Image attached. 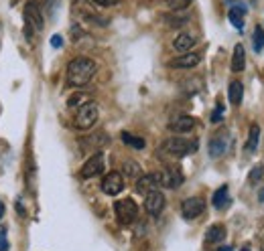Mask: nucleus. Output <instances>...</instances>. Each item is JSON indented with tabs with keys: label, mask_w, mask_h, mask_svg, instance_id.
Wrapping results in <instances>:
<instances>
[{
	"label": "nucleus",
	"mask_w": 264,
	"mask_h": 251,
	"mask_svg": "<svg viewBox=\"0 0 264 251\" xmlns=\"http://www.w3.org/2000/svg\"><path fill=\"white\" fill-rule=\"evenodd\" d=\"M98 71V65L94 59L87 57H75L67 65V83L71 87H83L87 85Z\"/></svg>",
	"instance_id": "nucleus-1"
},
{
	"label": "nucleus",
	"mask_w": 264,
	"mask_h": 251,
	"mask_svg": "<svg viewBox=\"0 0 264 251\" xmlns=\"http://www.w3.org/2000/svg\"><path fill=\"white\" fill-rule=\"evenodd\" d=\"M98 117H100V107H98V103H96V101H87V103H83L81 107H77V113H75L73 123H75L77 130H83V132H85V130L94 128L96 121H98Z\"/></svg>",
	"instance_id": "nucleus-2"
},
{
	"label": "nucleus",
	"mask_w": 264,
	"mask_h": 251,
	"mask_svg": "<svg viewBox=\"0 0 264 251\" xmlns=\"http://www.w3.org/2000/svg\"><path fill=\"white\" fill-rule=\"evenodd\" d=\"M163 150L175 158H181V156H187V154H193L197 150V140H187V138H181V136H173L169 140L163 142Z\"/></svg>",
	"instance_id": "nucleus-3"
},
{
	"label": "nucleus",
	"mask_w": 264,
	"mask_h": 251,
	"mask_svg": "<svg viewBox=\"0 0 264 251\" xmlns=\"http://www.w3.org/2000/svg\"><path fill=\"white\" fill-rule=\"evenodd\" d=\"M114 211H116V219L120 225H130L135 223L139 217V205L132 199H120L114 203Z\"/></svg>",
	"instance_id": "nucleus-4"
},
{
	"label": "nucleus",
	"mask_w": 264,
	"mask_h": 251,
	"mask_svg": "<svg viewBox=\"0 0 264 251\" xmlns=\"http://www.w3.org/2000/svg\"><path fill=\"white\" fill-rule=\"evenodd\" d=\"M104 168H106V156H104V152H96V154H92V156L83 162V166H81V170H79V178L87 180V178L100 176V174L104 172Z\"/></svg>",
	"instance_id": "nucleus-5"
},
{
	"label": "nucleus",
	"mask_w": 264,
	"mask_h": 251,
	"mask_svg": "<svg viewBox=\"0 0 264 251\" xmlns=\"http://www.w3.org/2000/svg\"><path fill=\"white\" fill-rule=\"evenodd\" d=\"M73 11H75L77 17H81L83 21H87V23H92V25H98V27L108 25V21L102 19V17L92 9L90 0H75V3H73Z\"/></svg>",
	"instance_id": "nucleus-6"
},
{
	"label": "nucleus",
	"mask_w": 264,
	"mask_h": 251,
	"mask_svg": "<svg viewBox=\"0 0 264 251\" xmlns=\"http://www.w3.org/2000/svg\"><path fill=\"white\" fill-rule=\"evenodd\" d=\"M25 25L33 27L37 33L43 29L45 21H43V13H41V7L37 5V0H27L25 5Z\"/></svg>",
	"instance_id": "nucleus-7"
},
{
	"label": "nucleus",
	"mask_w": 264,
	"mask_h": 251,
	"mask_svg": "<svg viewBox=\"0 0 264 251\" xmlns=\"http://www.w3.org/2000/svg\"><path fill=\"white\" fill-rule=\"evenodd\" d=\"M124 184H126L124 174L112 170V172H108V174L104 176V180H102V191H104L106 195L114 197V195H120V193L124 191Z\"/></svg>",
	"instance_id": "nucleus-8"
},
{
	"label": "nucleus",
	"mask_w": 264,
	"mask_h": 251,
	"mask_svg": "<svg viewBox=\"0 0 264 251\" xmlns=\"http://www.w3.org/2000/svg\"><path fill=\"white\" fill-rule=\"evenodd\" d=\"M205 211V201L201 197H189L181 203V215L185 219H197Z\"/></svg>",
	"instance_id": "nucleus-9"
},
{
	"label": "nucleus",
	"mask_w": 264,
	"mask_h": 251,
	"mask_svg": "<svg viewBox=\"0 0 264 251\" xmlns=\"http://www.w3.org/2000/svg\"><path fill=\"white\" fill-rule=\"evenodd\" d=\"M161 186H163V184H161V172L143 174V176L137 180V184H135V189H137L139 195H149L151 191H157V189H161Z\"/></svg>",
	"instance_id": "nucleus-10"
},
{
	"label": "nucleus",
	"mask_w": 264,
	"mask_h": 251,
	"mask_svg": "<svg viewBox=\"0 0 264 251\" xmlns=\"http://www.w3.org/2000/svg\"><path fill=\"white\" fill-rule=\"evenodd\" d=\"M145 209L149 215L153 217H159L161 211L165 209V195L157 189V191H151L149 195H145Z\"/></svg>",
	"instance_id": "nucleus-11"
},
{
	"label": "nucleus",
	"mask_w": 264,
	"mask_h": 251,
	"mask_svg": "<svg viewBox=\"0 0 264 251\" xmlns=\"http://www.w3.org/2000/svg\"><path fill=\"white\" fill-rule=\"evenodd\" d=\"M195 123H197L195 117L181 113V115H175V117L169 121V130L175 132V134H187V132H191V130L195 128Z\"/></svg>",
	"instance_id": "nucleus-12"
},
{
	"label": "nucleus",
	"mask_w": 264,
	"mask_h": 251,
	"mask_svg": "<svg viewBox=\"0 0 264 251\" xmlns=\"http://www.w3.org/2000/svg\"><path fill=\"white\" fill-rule=\"evenodd\" d=\"M199 63H201V55L189 51V53H183V55L171 59V61H169V67H173V69H193V67H197Z\"/></svg>",
	"instance_id": "nucleus-13"
},
{
	"label": "nucleus",
	"mask_w": 264,
	"mask_h": 251,
	"mask_svg": "<svg viewBox=\"0 0 264 251\" xmlns=\"http://www.w3.org/2000/svg\"><path fill=\"white\" fill-rule=\"evenodd\" d=\"M159 172H161V184H163V186H167V189H177V186H181L183 174H181L179 168L167 166V168H163V170H159Z\"/></svg>",
	"instance_id": "nucleus-14"
},
{
	"label": "nucleus",
	"mask_w": 264,
	"mask_h": 251,
	"mask_svg": "<svg viewBox=\"0 0 264 251\" xmlns=\"http://www.w3.org/2000/svg\"><path fill=\"white\" fill-rule=\"evenodd\" d=\"M228 3L232 5L230 13H228V19H230V23H232V25H234L238 31H244V15L248 13L246 5H242V3H234V0H228Z\"/></svg>",
	"instance_id": "nucleus-15"
},
{
	"label": "nucleus",
	"mask_w": 264,
	"mask_h": 251,
	"mask_svg": "<svg viewBox=\"0 0 264 251\" xmlns=\"http://www.w3.org/2000/svg\"><path fill=\"white\" fill-rule=\"evenodd\" d=\"M195 43H197V37L193 33H179L173 41V47L179 53H189V49H193Z\"/></svg>",
	"instance_id": "nucleus-16"
},
{
	"label": "nucleus",
	"mask_w": 264,
	"mask_h": 251,
	"mask_svg": "<svg viewBox=\"0 0 264 251\" xmlns=\"http://www.w3.org/2000/svg\"><path fill=\"white\" fill-rule=\"evenodd\" d=\"M122 174H124V178H130V180L137 182L143 176V168H141V164L137 160H126L122 164Z\"/></svg>",
	"instance_id": "nucleus-17"
},
{
	"label": "nucleus",
	"mask_w": 264,
	"mask_h": 251,
	"mask_svg": "<svg viewBox=\"0 0 264 251\" xmlns=\"http://www.w3.org/2000/svg\"><path fill=\"white\" fill-rule=\"evenodd\" d=\"M246 67V49L242 45H236L234 47V53H232V71H244Z\"/></svg>",
	"instance_id": "nucleus-18"
},
{
	"label": "nucleus",
	"mask_w": 264,
	"mask_h": 251,
	"mask_svg": "<svg viewBox=\"0 0 264 251\" xmlns=\"http://www.w3.org/2000/svg\"><path fill=\"white\" fill-rule=\"evenodd\" d=\"M224 239H226V227L219 225V223L211 225V227L207 229V233H205V241H207V243H222Z\"/></svg>",
	"instance_id": "nucleus-19"
},
{
	"label": "nucleus",
	"mask_w": 264,
	"mask_h": 251,
	"mask_svg": "<svg viewBox=\"0 0 264 251\" xmlns=\"http://www.w3.org/2000/svg\"><path fill=\"white\" fill-rule=\"evenodd\" d=\"M242 95H244V85L240 81H232L228 87V97L232 105H240L242 103Z\"/></svg>",
	"instance_id": "nucleus-20"
},
{
	"label": "nucleus",
	"mask_w": 264,
	"mask_h": 251,
	"mask_svg": "<svg viewBox=\"0 0 264 251\" xmlns=\"http://www.w3.org/2000/svg\"><path fill=\"white\" fill-rule=\"evenodd\" d=\"M122 142L130 148H135V150H145L147 148V140L141 138V136H135V134H130V132H122Z\"/></svg>",
	"instance_id": "nucleus-21"
},
{
	"label": "nucleus",
	"mask_w": 264,
	"mask_h": 251,
	"mask_svg": "<svg viewBox=\"0 0 264 251\" xmlns=\"http://www.w3.org/2000/svg\"><path fill=\"white\" fill-rule=\"evenodd\" d=\"M258 140H260V128H258V123H252V126H250V130H248L246 150H248V152H256V148H258Z\"/></svg>",
	"instance_id": "nucleus-22"
},
{
	"label": "nucleus",
	"mask_w": 264,
	"mask_h": 251,
	"mask_svg": "<svg viewBox=\"0 0 264 251\" xmlns=\"http://www.w3.org/2000/svg\"><path fill=\"white\" fill-rule=\"evenodd\" d=\"M211 203H213V207H215V209H224V207L230 203V195H228V186H226V184H224V186H219V189L215 191V195H213Z\"/></svg>",
	"instance_id": "nucleus-23"
},
{
	"label": "nucleus",
	"mask_w": 264,
	"mask_h": 251,
	"mask_svg": "<svg viewBox=\"0 0 264 251\" xmlns=\"http://www.w3.org/2000/svg\"><path fill=\"white\" fill-rule=\"evenodd\" d=\"M226 140L222 138V136H217V138H213L211 142H209V154L213 156V158H217V156H222L224 152H226Z\"/></svg>",
	"instance_id": "nucleus-24"
},
{
	"label": "nucleus",
	"mask_w": 264,
	"mask_h": 251,
	"mask_svg": "<svg viewBox=\"0 0 264 251\" xmlns=\"http://www.w3.org/2000/svg\"><path fill=\"white\" fill-rule=\"evenodd\" d=\"M87 101H92L90 95H85V93H73V95L67 99V107H81V105L87 103Z\"/></svg>",
	"instance_id": "nucleus-25"
},
{
	"label": "nucleus",
	"mask_w": 264,
	"mask_h": 251,
	"mask_svg": "<svg viewBox=\"0 0 264 251\" xmlns=\"http://www.w3.org/2000/svg\"><path fill=\"white\" fill-rule=\"evenodd\" d=\"M252 45H254V51H256V53L264 51V31H262V27H256L254 37H252Z\"/></svg>",
	"instance_id": "nucleus-26"
},
{
	"label": "nucleus",
	"mask_w": 264,
	"mask_h": 251,
	"mask_svg": "<svg viewBox=\"0 0 264 251\" xmlns=\"http://www.w3.org/2000/svg\"><path fill=\"white\" fill-rule=\"evenodd\" d=\"M193 0H167V5L171 11H185L187 7H191Z\"/></svg>",
	"instance_id": "nucleus-27"
},
{
	"label": "nucleus",
	"mask_w": 264,
	"mask_h": 251,
	"mask_svg": "<svg viewBox=\"0 0 264 251\" xmlns=\"http://www.w3.org/2000/svg\"><path fill=\"white\" fill-rule=\"evenodd\" d=\"M262 176H264V166H256V168H252V172H250V184H256V182H260L262 180Z\"/></svg>",
	"instance_id": "nucleus-28"
},
{
	"label": "nucleus",
	"mask_w": 264,
	"mask_h": 251,
	"mask_svg": "<svg viewBox=\"0 0 264 251\" xmlns=\"http://www.w3.org/2000/svg\"><path fill=\"white\" fill-rule=\"evenodd\" d=\"M222 119H224V105H222V103H217V105H215V109H213L211 121H213V123H217V121H222Z\"/></svg>",
	"instance_id": "nucleus-29"
},
{
	"label": "nucleus",
	"mask_w": 264,
	"mask_h": 251,
	"mask_svg": "<svg viewBox=\"0 0 264 251\" xmlns=\"http://www.w3.org/2000/svg\"><path fill=\"white\" fill-rule=\"evenodd\" d=\"M0 251H9V241H7V229L0 227Z\"/></svg>",
	"instance_id": "nucleus-30"
},
{
	"label": "nucleus",
	"mask_w": 264,
	"mask_h": 251,
	"mask_svg": "<svg viewBox=\"0 0 264 251\" xmlns=\"http://www.w3.org/2000/svg\"><path fill=\"white\" fill-rule=\"evenodd\" d=\"M90 3H94L98 7H114V5H118V0H90Z\"/></svg>",
	"instance_id": "nucleus-31"
},
{
	"label": "nucleus",
	"mask_w": 264,
	"mask_h": 251,
	"mask_svg": "<svg viewBox=\"0 0 264 251\" xmlns=\"http://www.w3.org/2000/svg\"><path fill=\"white\" fill-rule=\"evenodd\" d=\"M61 45H63V39H61L59 35H53V37H51V47H55V49H59Z\"/></svg>",
	"instance_id": "nucleus-32"
},
{
	"label": "nucleus",
	"mask_w": 264,
	"mask_h": 251,
	"mask_svg": "<svg viewBox=\"0 0 264 251\" xmlns=\"http://www.w3.org/2000/svg\"><path fill=\"white\" fill-rule=\"evenodd\" d=\"M5 217V205H3V201H0V219Z\"/></svg>",
	"instance_id": "nucleus-33"
},
{
	"label": "nucleus",
	"mask_w": 264,
	"mask_h": 251,
	"mask_svg": "<svg viewBox=\"0 0 264 251\" xmlns=\"http://www.w3.org/2000/svg\"><path fill=\"white\" fill-rule=\"evenodd\" d=\"M260 251H264V235H262V239H260Z\"/></svg>",
	"instance_id": "nucleus-34"
},
{
	"label": "nucleus",
	"mask_w": 264,
	"mask_h": 251,
	"mask_svg": "<svg viewBox=\"0 0 264 251\" xmlns=\"http://www.w3.org/2000/svg\"><path fill=\"white\" fill-rule=\"evenodd\" d=\"M258 199H260V201H264V189L260 191V197H258Z\"/></svg>",
	"instance_id": "nucleus-35"
},
{
	"label": "nucleus",
	"mask_w": 264,
	"mask_h": 251,
	"mask_svg": "<svg viewBox=\"0 0 264 251\" xmlns=\"http://www.w3.org/2000/svg\"><path fill=\"white\" fill-rule=\"evenodd\" d=\"M219 251H232V247H222Z\"/></svg>",
	"instance_id": "nucleus-36"
},
{
	"label": "nucleus",
	"mask_w": 264,
	"mask_h": 251,
	"mask_svg": "<svg viewBox=\"0 0 264 251\" xmlns=\"http://www.w3.org/2000/svg\"><path fill=\"white\" fill-rule=\"evenodd\" d=\"M240 251H250V247H242V249H240Z\"/></svg>",
	"instance_id": "nucleus-37"
},
{
	"label": "nucleus",
	"mask_w": 264,
	"mask_h": 251,
	"mask_svg": "<svg viewBox=\"0 0 264 251\" xmlns=\"http://www.w3.org/2000/svg\"><path fill=\"white\" fill-rule=\"evenodd\" d=\"M0 29H3V27H0Z\"/></svg>",
	"instance_id": "nucleus-38"
}]
</instances>
